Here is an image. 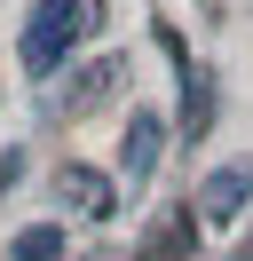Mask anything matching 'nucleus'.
Returning <instances> with one entry per match:
<instances>
[{"instance_id":"obj_1","label":"nucleus","mask_w":253,"mask_h":261,"mask_svg":"<svg viewBox=\"0 0 253 261\" xmlns=\"http://www.w3.org/2000/svg\"><path fill=\"white\" fill-rule=\"evenodd\" d=\"M95 24H103V0H40V8L24 16V40H16L24 80H47V71H56L63 56L95 32Z\"/></svg>"},{"instance_id":"obj_2","label":"nucleus","mask_w":253,"mask_h":261,"mask_svg":"<svg viewBox=\"0 0 253 261\" xmlns=\"http://www.w3.org/2000/svg\"><path fill=\"white\" fill-rule=\"evenodd\" d=\"M245 198H253V159L214 166V174H206V190H198V222H206V229H230L237 214H245Z\"/></svg>"},{"instance_id":"obj_3","label":"nucleus","mask_w":253,"mask_h":261,"mask_svg":"<svg viewBox=\"0 0 253 261\" xmlns=\"http://www.w3.org/2000/svg\"><path fill=\"white\" fill-rule=\"evenodd\" d=\"M158 150H166V119L142 103V111H127V143H119V166L127 174H150L158 166Z\"/></svg>"},{"instance_id":"obj_4","label":"nucleus","mask_w":253,"mask_h":261,"mask_svg":"<svg viewBox=\"0 0 253 261\" xmlns=\"http://www.w3.org/2000/svg\"><path fill=\"white\" fill-rule=\"evenodd\" d=\"M56 198H63V206H79L87 222H103V214L119 206V198H111V182L95 174V166H63V174H56Z\"/></svg>"},{"instance_id":"obj_5","label":"nucleus","mask_w":253,"mask_h":261,"mask_svg":"<svg viewBox=\"0 0 253 261\" xmlns=\"http://www.w3.org/2000/svg\"><path fill=\"white\" fill-rule=\"evenodd\" d=\"M56 253H63V229H56V222L16 229V245H8V261H56Z\"/></svg>"},{"instance_id":"obj_6","label":"nucleus","mask_w":253,"mask_h":261,"mask_svg":"<svg viewBox=\"0 0 253 261\" xmlns=\"http://www.w3.org/2000/svg\"><path fill=\"white\" fill-rule=\"evenodd\" d=\"M206 119H214V80L190 71V135H206Z\"/></svg>"}]
</instances>
